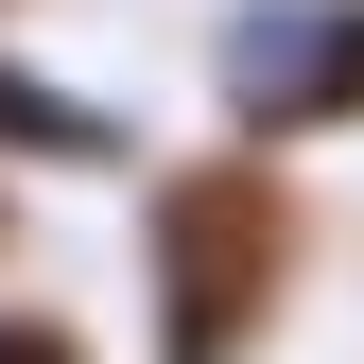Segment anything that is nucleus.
<instances>
[{"mask_svg": "<svg viewBox=\"0 0 364 364\" xmlns=\"http://www.w3.org/2000/svg\"><path fill=\"white\" fill-rule=\"evenodd\" d=\"M312 278V191L295 156H156L139 173V364H260Z\"/></svg>", "mask_w": 364, "mask_h": 364, "instance_id": "obj_1", "label": "nucleus"}, {"mask_svg": "<svg viewBox=\"0 0 364 364\" xmlns=\"http://www.w3.org/2000/svg\"><path fill=\"white\" fill-rule=\"evenodd\" d=\"M208 122L243 156L364 139V0H225L208 18Z\"/></svg>", "mask_w": 364, "mask_h": 364, "instance_id": "obj_2", "label": "nucleus"}, {"mask_svg": "<svg viewBox=\"0 0 364 364\" xmlns=\"http://www.w3.org/2000/svg\"><path fill=\"white\" fill-rule=\"evenodd\" d=\"M0 173H156L139 156V122L105 105V87H70V70H35V53H0Z\"/></svg>", "mask_w": 364, "mask_h": 364, "instance_id": "obj_3", "label": "nucleus"}, {"mask_svg": "<svg viewBox=\"0 0 364 364\" xmlns=\"http://www.w3.org/2000/svg\"><path fill=\"white\" fill-rule=\"evenodd\" d=\"M0 364H105V330L53 312V295H0Z\"/></svg>", "mask_w": 364, "mask_h": 364, "instance_id": "obj_4", "label": "nucleus"}, {"mask_svg": "<svg viewBox=\"0 0 364 364\" xmlns=\"http://www.w3.org/2000/svg\"><path fill=\"white\" fill-rule=\"evenodd\" d=\"M18 225H35V191H18V173H0V260H18Z\"/></svg>", "mask_w": 364, "mask_h": 364, "instance_id": "obj_5", "label": "nucleus"}, {"mask_svg": "<svg viewBox=\"0 0 364 364\" xmlns=\"http://www.w3.org/2000/svg\"><path fill=\"white\" fill-rule=\"evenodd\" d=\"M0 18H18V0H0Z\"/></svg>", "mask_w": 364, "mask_h": 364, "instance_id": "obj_6", "label": "nucleus"}]
</instances>
